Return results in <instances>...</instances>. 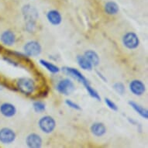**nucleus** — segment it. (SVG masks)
I'll return each instance as SVG.
<instances>
[{
    "label": "nucleus",
    "instance_id": "1",
    "mask_svg": "<svg viewBox=\"0 0 148 148\" xmlns=\"http://www.w3.org/2000/svg\"><path fill=\"white\" fill-rule=\"evenodd\" d=\"M23 14L27 20V29L28 31L31 32L33 28L35 27V22L38 18V12L34 7L30 5H24L23 7Z\"/></svg>",
    "mask_w": 148,
    "mask_h": 148
},
{
    "label": "nucleus",
    "instance_id": "2",
    "mask_svg": "<svg viewBox=\"0 0 148 148\" xmlns=\"http://www.w3.org/2000/svg\"><path fill=\"white\" fill-rule=\"evenodd\" d=\"M17 88L23 95H30L34 93L36 86L31 78H20L17 81Z\"/></svg>",
    "mask_w": 148,
    "mask_h": 148
},
{
    "label": "nucleus",
    "instance_id": "3",
    "mask_svg": "<svg viewBox=\"0 0 148 148\" xmlns=\"http://www.w3.org/2000/svg\"><path fill=\"white\" fill-rule=\"evenodd\" d=\"M40 129L45 134H51L53 131L56 126V122L53 119V117L50 116H45L42 117L38 122Z\"/></svg>",
    "mask_w": 148,
    "mask_h": 148
},
{
    "label": "nucleus",
    "instance_id": "4",
    "mask_svg": "<svg viewBox=\"0 0 148 148\" xmlns=\"http://www.w3.org/2000/svg\"><path fill=\"white\" fill-rule=\"evenodd\" d=\"M25 54L27 57H36L40 54L42 51L40 44L37 41L31 40L27 42L23 47Z\"/></svg>",
    "mask_w": 148,
    "mask_h": 148
},
{
    "label": "nucleus",
    "instance_id": "5",
    "mask_svg": "<svg viewBox=\"0 0 148 148\" xmlns=\"http://www.w3.org/2000/svg\"><path fill=\"white\" fill-rule=\"evenodd\" d=\"M123 43L126 48L133 50V49H136L139 46L140 40L138 36L135 33L128 32L123 37Z\"/></svg>",
    "mask_w": 148,
    "mask_h": 148
},
{
    "label": "nucleus",
    "instance_id": "6",
    "mask_svg": "<svg viewBox=\"0 0 148 148\" xmlns=\"http://www.w3.org/2000/svg\"><path fill=\"white\" fill-rule=\"evenodd\" d=\"M75 85L74 83L68 78L61 80L57 85V90L61 94L68 95L75 91Z\"/></svg>",
    "mask_w": 148,
    "mask_h": 148
},
{
    "label": "nucleus",
    "instance_id": "7",
    "mask_svg": "<svg viewBox=\"0 0 148 148\" xmlns=\"http://www.w3.org/2000/svg\"><path fill=\"white\" fill-rule=\"evenodd\" d=\"M62 71H63V72L64 74L68 75L71 76L72 78H74L75 79L78 81L79 82L82 83L85 86H86V85L89 84L88 81L85 78V76L83 75L79 71H78L75 68H69V67H64V68H62Z\"/></svg>",
    "mask_w": 148,
    "mask_h": 148
},
{
    "label": "nucleus",
    "instance_id": "8",
    "mask_svg": "<svg viewBox=\"0 0 148 148\" xmlns=\"http://www.w3.org/2000/svg\"><path fill=\"white\" fill-rule=\"evenodd\" d=\"M16 135L15 132L10 128L5 127L0 130V142L3 144H10L14 142Z\"/></svg>",
    "mask_w": 148,
    "mask_h": 148
},
{
    "label": "nucleus",
    "instance_id": "9",
    "mask_svg": "<svg viewBox=\"0 0 148 148\" xmlns=\"http://www.w3.org/2000/svg\"><path fill=\"white\" fill-rule=\"evenodd\" d=\"M130 89L135 95H142L145 92V85L141 81L134 80L130 84Z\"/></svg>",
    "mask_w": 148,
    "mask_h": 148
},
{
    "label": "nucleus",
    "instance_id": "10",
    "mask_svg": "<svg viewBox=\"0 0 148 148\" xmlns=\"http://www.w3.org/2000/svg\"><path fill=\"white\" fill-rule=\"evenodd\" d=\"M26 143L30 148H39L42 146V139L38 134H30L27 136Z\"/></svg>",
    "mask_w": 148,
    "mask_h": 148
},
{
    "label": "nucleus",
    "instance_id": "11",
    "mask_svg": "<svg viewBox=\"0 0 148 148\" xmlns=\"http://www.w3.org/2000/svg\"><path fill=\"white\" fill-rule=\"evenodd\" d=\"M0 112L5 117H12L16 113V109L14 105L5 102L0 106Z\"/></svg>",
    "mask_w": 148,
    "mask_h": 148
},
{
    "label": "nucleus",
    "instance_id": "12",
    "mask_svg": "<svg viewBox=\"0 0 148 148\" xmlns=\"http://www.w3.org/2000/svg\"><path fill=\"white\" fill-rule=\"evenodd\" d=\"M47 18L49 23L54 26L61 24L62 22V16H61V13L57 10L49 11L47 14Z\"/></svg>",
    "mask_w": 148,
    "mask_h": 148
},
{
    "label": "nucleus",
    "instance_id": "13",
    "mask_svg": "<svg viewBox=\"0 0 148 148\" xmlns=\"http://www.w3.org/2000/svg\"><path fill=\"white\" fill-rule=\"evenodd\" d=\"M0 39L3 44L7 45V46H12L16 41V36L14 33L11 30H6L1 34Z\"/></svg>",
    "mask_w": 148,
    "mask_h": 148
},
{
    "label": "nucleus",
    "instance_id": "14",
    "mask_svg": "<svg viewBox=\"0 0 148 148\" xmlns=\"http://www.w3.org/2000/svg\"><path fill=\"white\" fill-rule=\"evenodd\" d=\"M91 132L95 136H102L106 133V128L102 123H95L91 126Z\"/></svg>",
    "mask_w": 148,
    "mask_h": 148
},
{
    "label": "nucleus",
    "instance_id": "15",
    "mask_svg": "<svg viewBox=\"0 0 148 148\" xmlns=\"http://www.w3.org/2000/svg\"><path fill=\"white\" fill-rule=\"evenodd\" d=\"M129 105L133 108V109L138 113L141 117H143L144 119H147L148 118V111L147 109H144L143 106H141L139 104L136 103V102H133V101H130L129 102Z\"/></svg>",
    "mask_w": 148,
    "mask_h": 148
},
{
    "label": "nucleus",
    "instance_id": "16",
    "mask_svg": "<svg viewBox=\"0 0 148 148\" xmlns=\"http://www.w3.org/2000/svg\"><path fill=\"white\" fill-rule=\"evenodd\" d=\"M77 61H78V65L80 66L81 68L84 69V70H92V64L88 61V59L84 55H78L77 57Z\"/></svg>",
    "mask_w": 148,
    "mask_h": 148
},
{
    "label": "nucleus",
    "instance_id": "17",
    "mask_svg": "<svg viewBox=\"0 0 148 148\" xmlns=\"http://www.w3.org/2000/svg\"><path fill=\"white\" fill-rule=\"evenodd\" d=\"M84 55L88 59V61L92 64V65L97 66L99 64V57L97 53L94 51L89 50V51H85Z\"/></svg>",
    "mask_w": 148,
    "mask_h": 148
},
{
    "label": "nucleus",
    "instance_id": "18",
    "mask_svg": "<svg viewBox=\"0 0 148 148\" xmlns=\"http://www.w3.org/2000/svg\"><path fill=\"white\" fill-rule=\"evenodd\" d=\"M119 6L114 2H108L105 5V11L108 15H116L119 12Z\"/></svg>",
    "mask_w": 148,
    "mask_h": 148
},
{
    "label": "nucleus",
    "instance_id": "19",
    "mask_svg": "<svg viewBox=\"0 0 148 148\" xmlns=\"http://www.w3.org/2000/svg\"><path fill=\"white\" fill-rule=\"evenodd\" d=\"M40 63L42 66H44L46 69H47L50 72L56 74V73H58L60 71V68L58 66L51 63V62H49V61H47L45 60L41 59V60H40Z\"/></svg>",
    "mask_w": 148,
    "mask_h": 148
},
{
    "label": "nucleus",
    "instance_id": "20",
    "mask_svg": "<svg viewBox=\"0 0 148 148\" xmlns=\"http://www.w3.org/2000/svg\"><path fill=\"white\" fill-rule=\"evenodd\" d=\"M33 106H34V111L36 112H43L44 111H45L46 109V106L43 102H40V101H36V102H34L33 104Z\"/></svg>",
    "mask_w": 148,
    "mask_h": 148
},
{
    "label": "nucleus",
    "instance_id": "21",
    "mask_svg": "<svg viewBox=\"0 0 148 148\" xmlns=\"http://www.w3.org/2000/svg\"><path fill=\"white\" fill-rule=\"evenodd\" d=\"M85 88H86V90L88 91V94L90 95V96H92V98H94V99H97L98 101H101V97H100V95H99V93H98V92H96L93 88L91 87L90 84L87 85L86 86H85Z\"/></svg>",
    "mask_w": 148,
    "mask_h": 148
},
{
    "label": "nucleus",
    "instance_id": "22",
    "mask_svg": "<svg viewBox=\"0 0 148 148\" xmlns=\"http://www.w3.org/2000/svg\"><path fill=\"white\" fill-rule=\"evenodd\" d=\"M113 88H114L115 91L117 93H119V95H123L124 92H125V86L121 82L115 83L114 85H113Z\"/></svg>",
    "mask_w": 148,
    "mask_h": 148
},
{
    "label": "nucleus",
    "instance_id": "23",
    "mask_svg": "<svg viewBox=\"0 0 148 148\" xmlns=\"http://www.w3.org/2000/svg\"><path fill=\"white\" fill-rule=\"evenodd\" d=\"M105 102H106V104L107 105V106L109 107V109H111L113 111H117L118 110V107L114 102H112V100H110L108 98H106L105 99Z\"/></svg>",
    "mask_w": 148,
    "mask_h": 148
},
{
    "label": "nucleus",
    "instance_id": "24",
    "mask_svg": "<svg viewBox=\"0 0 148 148\" xmlns=\"http://www.w3.org/2000/svg\"><path fill=\"white\" fill-rule=\"evenodd\" d=\"M65 103L68 105V106L71 107V108H72V109H76V110H81V107L79 106L78 104H76L75 102H72L71 100L67 99L65 101Z\"/></svg>",
    "mask_w": 148,
    "mask_h": 148
},
{
    "label": "nucleus",
    "instance_id": "25",
    "mask_svg": "<svg viewBox=\"0 0 148 148\" xmlns=\"http://www.w3.org/2000/svg\"><path fill=\"white\" fill-rule=\"evenodd\" d=\"M4 60L5 61H6L7 62H9L10 64H12V65H14V66H16L17 65V64L14 61H12V59H10V58H4Z\"/></svg>",
    "mask_w": 148,
    "mask_h": 148
},
{
    "label": "nucleus",
    "instance_id": "26",
    "mask_svg": "<svg viewBox=\"0 0 148 148\" xmlns=\"http://www.w3.org/2000/svg\"><path fill=\"white\" fill-rule=\"evenodd\" d=\"M1 89H2V88H1V86H0V90H1Z\"/></svg>",
    "mask_w": 148,
    "mask_h": 148
}]
</instances>
